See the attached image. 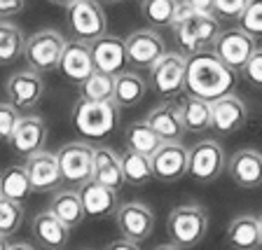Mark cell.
<instances>
[{
    "label": "cell",
    "instance_id": "cell-1",
    "mask_svg": "<svg viewBox=\"0 0 262 250\" xmlns=\"http://www.w3.org/2000/svg\"><path fill=\"white\" fill-rule=\"evenodd\" d=\"M185 92L202 101H218L236 89V71L225 65L213 52L185 56Z\"/></svg>",
    "mask_w": 262,
    "mask_h": 250
},
{
    "label": "cell",
    "instance_id": "cell-2",
    "mask_svg": "<svg viewBox=\"0 0 262 250\" xmlns=\"http://www.w3.org/2000/svg\"><path fill=\"white\" fill-rule=\"evenodd\" d=\"M71 122L84 138L103 141L120 122V108L115 101H89L80 96L73 105Z\"/></svg>",
    "mask_w": 262,
    "mask_h": 250
},
{
    "label": "cell",
    "instance_id": "cell-3",
    "mask_svg": "<svg viewBox=\"0 0 262 250\" xmlns=\"http://www.w3.org/2000/svg\"><path fill=\"white\" fill-rule=\"evenodd\" d=\"M176 35V42L180 47L183 56H192L199 52H211L215 38L220 35V19L215 14H202V12H190L180 21L171 26Z\"/></svg>",
    "mask_w": 262,
    "mask_h": 250
},
{
    "label": "cell",
    "instance_id": "cell-4",
    "mask_svg": "<svg viewBox=\"0 0 262 250\" xmlns=\"http://www.w3.org/2000/svg\"><path fill=\"white\" fill-rule=\"evenodd\" d=\"M166 232L171 243L178 248H196L208 234V213L199 203H180L171 208L166 218Z\"/></svg>",
    "mask_w": 262,
    "mask_h": 250
},
{
    "label": "cell",
    "instance_id": "cell-5",
    "mask_svg": "<svg viewBox=\"0 0 262 250\" xmlns=\"http://www.w3.org/2000/svg\"><path fill=\"white\" fill-rule=\"evenodd\" d=\"M66 47V38L54 28H42L26 38L24 59L28 68L35 73H52L59 68L61 54Z\"/></svg>",
    "mask_w": 262,
    "mask_h": 250
},
{
    "label": "cell",
    "instance_id": "cell-6",
    "mask_svg": "<svg viewBox=\"0 0 262 250\" xmlns=\"http://www.w3.org/2000/svg\"><path fill=\"white\" fill-rule=\"evenodd\" d=\"M225 169H227V159L218 141L206 138L187 147V178H192L194 183L208 185L218 180Z\"/></svg>",
    "mask_w": 262,
    "mask_h": 250
},
{
    "label": "cell",
    "instance_id": "cell-7",
    "mask_svg": "<svg viewBox=\"0 0 262 250\" xmlns=\"http://www.w3.org/2000/svg\"><path fill=\"white\" fill-rule=\"evenodd\" d=\"M56 162H59L61 180L77 187L92 180V169H94V145L82 141L66 143L56 150Z\"/></svg>",
    "mask_w": 262,
    "mask_h": 250
},
{
    "label": "cell",
    "instance_id": "cell-8",
    "mask_svg": "<svg viewBox=\"0 0 262 250\" xmlns=\"http://www.w3.org/2000/svg\"><path fill=\"white\" fill-rule=\"evenodd\" d=\"M66 21L75 35V40H92L101 38L108 31V19L101 7V0H77L71 7H66Z\"/></svg>",
    "mask_w": 262,
    "mask_h": 250
},
{
    "label": "cell",
    "instance_id": "cell-9",
    "mask_svg": "<svg viewBox=\"0 0 262 250\" xmlns=\"http://www.w3.org/2000/svg\"><path fill=\"white\" fill-rule=\"evenodd\" d=\"M185 63L187 59L178 52H166L150 68V89L166 101L185 92Z\"/></svg>",
    "mask_w": 262,
    "mask_h": 250
},
{
    "label": "cell",
    "instance_id": "cell-10",
    "mask_svg": "<svg viewBox=\"0 0 262 250\" xmlns=\"http://www.w3.org/2000/svg\"><path fill=\"white\" fill-rule=\"evenodd\" d=\"M255 49H257V44H255L253 35H248L244 28H229V31H220V35L215 38L211 52L218 56L225 65H229L232 71L241 73Z\"/></svg>",
    "mask_w": 262,
    "mask_h": 250
},
{
    "label": "cell",
    "instance_id": "cell-11",
    "mask_svg": "<svg viewBox=\"0 0 262 250\" xmlns=\"http://www.w3.org/2000/svg\"><path fill=\"white\" fill-rule=\"evenodd\" d=\"M92 49V61L94 71L108 73V75H120V73L129 71V54H126V42L120 35H108L103 33L101 38L89 42Z\"/></svg>",
    "mask_w": 262,
    "mask_h": 250
},
{
    "label": "cell",
    "instance_id": "cell-12",
    "mask_svg": "<svg viewBox=\"0 0 262 250\" xmlns=\"http://www.w3.org/2000/svg\"><path fill=\"white\" fill-rule=\"evenodd\" d=\"M115 222L122 239L141 243L150 239V234L155 232V213L141 201L120 203V208L115 211Z\"/></svg>",
    "mask_w": 262,
    "mask_h": 250
},
{
    "label": "cell",
    "instance_id": "cell-13",
    "mask_svg": "<svg viewBox=\"0 0 262 250\" xmlns=\"http://www.w3.org/2000/svg\"><path fill=\"white\" fill-rule=\"evenodd\" d=\"M126 42V54H129V65L134 68H145L150 71L164 54H166V44L164 38L157 33V28H138L124 38Z\"/></svg>",
    "mask_w": 262,
    "mask_h": 250
},
{
    "label": "cell",
    "instance_id": "cell-14",
    "mask_svg": "<svg viewBox=\"0 0 262 250\" xmlns=\"http://www.w3.org/2000/svg\"><path fill=\"white\" fill-rule=\"evenodd\" d=\"M5 92L10 103L19 110H31L40 103V98L45 94V82L42 75L31 68L26 71H19V73H12L10 80L5 84Z\"/></svg>",
    "mask_w": 262,
    "mask_h": 250
},
{
    "label": "cell",
    "instance_id": "cell-15",
    "mask_svg": "<svg viewBox=\"0 0 262 250\" xmlns=\"http://www.w3.org/2000/svg\"><path fill=\"white\" fill-rule=\"evenodd\" d=\"M10 147L16 154L21 157H31V154L45 150V143H47V124H45L42 117L38 115H26V117H19V124L14 126L10 136Z\"/></svg>",
    "mask_w": 262,
    "mask_h": 250
},
{
    "label": "cell",
    "instance_id": "cell-16",
    "mask_svg": "<svg viewBox=\"0 0 262 250\" xmlns=\"http://www.w3.org/2000/svg\"><path fill=\"white\" fill-rule=\"evenodd\" d=\"M152 178L159 183H178L187 175V147L180 143H164L152 154Z\"/></svg>",
    "mask_w": 262,
    "mask_h": 250
},
{
    "label": "cell",
    "instance_id": "cell-17",
    "mask_svg": "<svg viewBox=\"0 0 262 250\" xmlns=\"http://www.w3.org/2000/svg\"><path fill=\"white\" fill-rule=\"evenodd\" d=\"M56 71H59L68 82H73V84H82V82L94 73V61H92L89 42H84V40H71V42H66Z\"/></svg>",
    "mask_w": 262,
    "mask_h": 250
},
{
    "label": "cell",
    "instance_id": "cell-18",
    "mask_svg": "<svg viewBox=\"0 0 262 250\" xmlns=\"http://www.w3.org/2000/svg\"><path fill=\"white\" fill-rule=\"evenodd\" d=\"M227 173L239 187L255 190L262 185V152L253 147H244L234 152L227 162Z\"/></svg>",
    "mask_w": 262,
    "mask_h": 250
},
{
    "label": "cell",
    "instance_id": "cell-19",
    "mask_svg": "<svg viewBox=\"0 0 262 250\" xmlns=\"http://www.w3.org/2000/svg\"><path fill=\"white\" fill-rule=\"evenodd\" d=\"M145 122L157 131L162 143H180L187 133L183 117H180V105H176L173 101H164V103L155 105L145 117Z\"/></svg>",
    "mask_w": 262,
    "mask_h": 250
},
{
    "label": "cell",
    "instance_id": "cell-20",
    "mask_svg": "<svg viewBox=\"0 0 262 250\" xmlns=\"http://www.w3.org/2000/svg\"><path fill=\"white\" fill-rule=\"evenodd\" d=\"M24 169L28 173L33 192H49L61 183V171H59L56 154L47 152V150H40V152L26 157Z\"/></svg>",
    "mask_w": 262,
    "mask_h": 250
},
{
    "label": "cell",
    "instance_id": "cell-21",
    "mask_svg": "<svg viewBox=\"0 0 262 250\" xmlns=\"http://www.w3.org/2000/svg\"><path fill=\"white\" fill-rule=\"evenodd\" d=\"M84 206V215L87 218H108L120 208V199H117V190L105 187L96 180H89L82 187H77Z\"/></svg>",
    "mask_w": 262,
    "mask_h": 250
},
{
    "label": "cell",
    "instance_id": "cell-22",
    "mask_svg": "<svg viewBox=\"0 0 262 250\" xmlns=\"http://www.w3.org/2000/svg\"><path fill=\"white\" fill-rule=\"evenodd\" d=\"M246 117H248L246 103L236 94H227L211 103V126L220 133H234L246 124Z\"/></svg>",
    "mask_w": 262,
    "mask_h": 250
},
{
    "label": "cell",
    "instance_id": "cell-23",
    "mask_svg": "<svg viewBox=\"0 0 262 250\" xmlns=\"http://www.w3.org/2000/svg\"><path fill=\"white\" fill-rule=\"evenodd\" d=\"M31 232L35 241L47 250H63L68 245V239H71V227H66L52 211L38 213L33 218Z\"/></svg>",
    "mask_w": 262,
    "mask_h": 250
},
{
    "label": "cell",
    "instance_id": "cell-24",
    "mask_svg": "<svg viewBox=\"0 0 262 250\" xmlns=\"http://www.w3.org/2000/svg\"><path fill=\"white\" fill-rule=\"evenodd\" d=\"M92 180L101 183L105 187L120 192L124 185V173H122V159L108 145H96L94 147V169H92Z\"/></svg>",
    "mask_w": 262,
    "mask_h": 250
},
{
    "label": "cell",
    "instance_id": "cell-25",
    "mask_svg": "<svg viewBox=\"0 0 262 250\" xmlns=\"http://www.w3.org/2000/svg\"><path fill=\"white\" fill-rule=\"evenodd\" d=\"M227 245L232 250H257L262 245L260 236V220L255 215H236L227 227Z\"/></svg>",
    "mask_w": 262,
    "mask_h": 250
},
{
    "label": "cell",
    "instance_id": "cell-26",
    "mask_svg": "<svg viewBox=\"0 0 262 250\" xmlns=\"http://www.w3.org/2000/svg\"><path fill=\"white\" fill-rule=\"evenodd\" d=\"M49 211L54 213L56 218L66 224V227H80L84 222V206H82L80 192L77 190H61L52 196V203H49Z\"/></svg>",
    "mask_w": 262,
    "mask_h": 250
},
{
    "label": "cell",
    "instance_id": "cell-27",
    "mask_svg": "<svg viewBox=\"0 0 262 250\" xmlns=\"http://www.w3.org/2000/svg\"><path fill=\"white\" fill-rule=\"evenodd\" d=\"M145 94H147V82L138 73L124 71L120 75H115L113 101L117 103V108H134L145 98Z\"/></svg>",
    "mask_w": 262,
    "mask_h": 250
},
{
    "label": "cell",
    "instance_id": "cell-28",
    "mask_svg": "<svg viewBox=\"0 0 262 250\" xmlns=\"http://www.w3.org/2000/svg\"><path fill=\"white\" fill-rule=\"evenodd\" d=\"M31 194H33V185H31V180H28V173L24 166H7L0 173V196L21 203Z\"/></svg>",
    "mask_w": 262,
    "mask_h": 250
},
{
    "label": "cell",
    "instance_id": "cell-29",
    "mask_svg": "<svg viewBox=\"0 0 262 250\" xmlns=\"http://www.w3.org/2000/svg\"><path fill=\"white\" fill-rule=\"evenodd\" d=\"M180 117H183L185 131H192V133L211 129V103L187 94L180 103Z\"/></svg>",
    "mask_w": 262,
    "mask_h": 250
},
{
    "label": "cell",
    "instance_id": "cell-30",
    "mask_svg": "<svg viewBox=\"0 0 262 250\" xmlns=\"http://www.w3.org/2000/svg\"><path fill=\"white\" fill-rule=\"evenodd\" d=\"M122 173H124V183L134 187H141L152 180V159L147 154H141L136 150H126L122 154Z\"/></svg>",
    "mask_w": 262,
    "mask_h": 250
},
{
    "label": "cell",
    "instance_id": "cell-31",
    "mask_svg": "<svg viewBox=\"0 0 262 250\" xmlns=\"http://www.w3.org/2000/svg\"><path fill=\"white\" fill-rule=\"evenodd\" d=\"M26 38L12 21H0V65H12L24 56Z\"/></svg>",
    "mask_w": 262,
    "mask_h": 250
},
{
    "label": "cell",
    "instance_id": "cell-32",
    "mask_svg": "<svg viewBox=\"0 0 262 250\" xmlns=\"http://www.w3.org/2000/svg\"><path fill=\"white\" fill-rule=\"evenodd\" d=\"M126 143H129V150H136V152L147 154V157H152L159 147L164 145L162 138L157 136V131L147 124L145 120L129 124V129H126Z\"/></svg>",
    "mask_w": 262,
    "mask_h": 250
},
{
    "label": "cell",
    "instance_id": "cell-33",
    "mask_svg": "<svg viewBox=\"0 0 262 250\" xmlns=\"http://www.w3.org/2000/svg\"><path fill=\"white\" fill-rule=\"evenodd\" d=\"M178 0H141V16L150 28H171Z\"/></svg>",
    "mask_w": 262,
    "mask_h": 250
},
{
    "label": "cell",
    "instance_id": "cell-34",
    "mask_svg": "<svg viewBox=\"0 0 262 250\" xmlns=\"http://www.w3.org/2000/svg\"><path fill=\"white\" fill-rule=\"evenodd\" d=\"M115 92V77L108 73L94 71L87 80L80 84V96L89 101H113Z\"/></svg>",
    "mask_w": 262,
    "mask_h": 250
},
{
    "label": "cell",
    "instance_id": "cell-35",
    "mask_svg": "<svg viewBox=\"0 0 262 250\" xmlns=\"http://www.w3.org/2000/svg\"><path fill=\"white\" fill-rule=\"evenodd\" d=\"M24 222V206L19 201H12L0 196V236L7 239L21 227Z\"/></svg>",
    "mask_w": 262,
    "mask_h": 250
},
{
    "label": "cell",
    "instance_id": "cell-36",
    "mask_svg": "<svg viewBox=\"0 0 262 250\" xmlns=\"http://www.w3.org/2000/svg\"><path fill=\"white\" fill-rule=\"evenodd\" d=\"M239 28H244L248 35L260 38L262 35V0H251L239 16Z\"/></svg>",
    "mask_w": 262,
    "mask_h": 250
},
{
    "label": "cell",
    "instance_id": "cell-37",
    "mask_svg": "<svg viewBox=\"0 0 262 250\" xmlns=\"http://www.w3.org/2000/svg\"><path fill=\"white\" fill-rule=\"evenodd\" d=\"M19 108H14V105L7 101V103H0V141L7 143L12 136V131H14V126L19 124Z\"/></svg>",
    "mask_w": 262,
    "mask_h": 250
},
{
    "label": "cell",
    "instance_id": "cell-38",
    "mask_svg": "<svg viewBox=\"0 0 262 250\" xmlns=\"http://www.w3.org/2000/svg\"><path fill=\"white\" fill-rule=\"evenodd\" d=\"M244 80L253 87H260L262 89V47H257L253 52V56L248 59V63L244 65V71H241Z\"/></svg>",
    "mask_w": 262,
    "mask_h": 250
},
{
    "label": "cell",
    "instance_id": "cell-39",
    "mask_svg": "<svg viewBox=\"0 0 262 250\" xmlns=\"http://www.w3.org/2000/svg\"><path fill=\"white\" fill-rule=\"evenodd\" d=\"M248 3L251 0H215L213 14L218 16V19H239Z\"/></svg>",
    "mask_w": 262,
    "mask_h": 250
},
{
    "label": "cell",
    "instance_id": "cell-40",
    "mask_svg": "<svg viewBox=\"0 0 262 250\" xmlns=\"http://www.w3.org/2000/svg\"><path fill=\"white\" fill-rule=\"evenodd\" d=\"M26 0H0V16H14L24 10Z\"/></svg>",
    "mask_w": 262,
    "mask_h": 250
},
{
    "label": "cell",
    "instance_id": "cell-41",
    "mask_svg": "<svg viewBox=\"0 0 262 250\" xmlns=\"http://www.w3.org/2000/svg\"><path fill=\"white\" fill-rule=\"evenodd\" d=\"M187 5L192 7V12H202V14H213L215 0H185Z\"/></svg>",
    "mask_w": 262,
    "mask_h": 250
},
{
    "label": "cell",
    "instance_id": "cell-42",
    "mask_svg": "<svg viewBox=\"0 0 262 250\" xmlns=\"http://www.w3.org/2000/svg\"><path fill=\"white\" fill-rule=\"evenodd\" d=\"M105 250H141L138 243L134 241H126V239H120V241H113V243L105 245Z\"/></svg>",
    "mask_w": 262,
    "mask_h": 250
},
{
    "label": "cell",
    "instance_id": "cell-43",
    "mask_svg": "<svg viewBox=\"0 0 262 250\" xmlns=\"http://www.w3.org/2000/svg\"><path fill=\"white\" fill-rule=\"evenodd\" d=\"M7 250H35V248H33L31 243H24L21 241V243H10L7 245Z\"/></svg>",
    "mask_w": 262,
    "mask_h": 250
},
{
    "label": "cell",
    "instance_id": "cell-44",
    "mask_svg": "<svg viewBox=\"0 0 262 250\" xmlns=\"http://www.w3.org/2000/svg\"><path fill=\"white\" fill-rule=\"evenodd\" d=\"M47 3H52V5H59V7H71L73 3H77V0H47Z\"/></svg>",
    "mask_w": 262,
    "mask_h": 250
},
{
    "label": "cell",
    "instance_id": "cell-45",
    "mask_svg": "<svg viewBox=\"0 0 262 250\" xmlns=\"http://www.w3.org/2000/svg\"><path fill=\"white\" fill-rule=\"evenodd\" d=\"M152 250H183V248H178L176 243H159L157 248H152Z\"/></svg>",
    "mask_w": 262,
    "mask_h": 250
},
{
    "label": "cell",
    "instance_id": "cell-46",
    "mask_svg": "<svg viewBox=\"0 0 262 250\" xmlns=\"http://www.w3.org/2000/svg\"><path fill=\"white\" fill-rule=\"evenodd\" d=\"M7 245H10V243H7V239H3V236H0V250H7Z\"/></svg>",
    "mask_w": 262,
    "mask_h": 250
},
{
    "label": "cell",
    "instance_id": "cell-47",
    "mask_svg": "<svg viewBox=\"0 0 262 250\" xmlns=\"http://www.w3.org/2000/svg\"><path fill=\"white\" fill-rule=\"evenodd\" d=\"M103 3H110V5H117V3H124V0H103Z\"/></svg>",
    "mask_w": 262,
    "mask_h": 250
},
{
    "label": "cell",
    "instance_id": "cell-48",
    "mask_svg": "<svg viewBox=\"0 0 262 250\" xmlns=\"http://www.w3.org/2000/svg\"><path fill=\"white\" fill-rule=\"evenodd\" d=\"M257 220H260V236H262V218H257Z\"/></svg>",
    "mask_w": 262,
    "mask_h": 250
}]
</instances>
